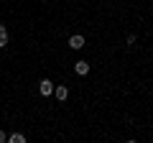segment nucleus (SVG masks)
Segmentation results:
<instances>
[{
  "instance_id": "obj_1",
  "label": "nucleus",
  "mask_w": 153,
  "mask_h": 143,
  "mask_svg": "<svg viewBox=\"0 0 153 143\" xmlns=\"http://www.w3.org/2000/svg\"><path fill=\"white\" fill-rule=\"evenodd\" d=\"M38 92L44 95V97L54 95V82H51V79H41V82H38Z\"/></svg>"
},
{
  "instance_id": "obj_2",
  "label": "nucleus",
  "mask_w": 153,
  "mask_h": 143,
  "mask_svg": "<svg viewBox=\"0 0 153 143\" xmlns=\"http://www.w3.org/2000/svg\"><path fill=\"white\" fill-rule=\"evenodd\" d=\"M54 95H56V100L64 102V100L69 97V87H66V84H59V87H54Z\"/></svg>"
},
{
  "instance_id": "obj_3",
  "label": "nucleus",
  "mask_w": 153,
  "mask_h": 143,
  "mask_svg": "<svg viewBox=\"0 0 153 143\" xmlns=\"http://www.w3.org/2000/svg\"><path fill=\"white\" fill-rule=\"evenodd\" d=\"M84 44H87V41H84V36H79V33H74V36L69 39V46H71V49H82Z\"/></svg>"
},
{
  "instance_id": "obj_4",
  "label": "nucleus",
  "mask_w": 153,
  "mask_h": 143,
  "mask_svg": "<svg viewBox=\"0 0 153 143\" xmlns=\"http://www.w3.org/2000/svg\"><path fill=\"white\" fill-rule=\"evenodd\" d=\"M74 72L79 74V77H84V74L89 72V64H87V61H76V64H74Z\"/></svg>"
},
{
  "instance_id": "obj_5",
  "label": "nucleus",
  "mask_w": 153,
  "mask_h": 143,
  "mask_svg": "<svg viewBox=\"0 0 153 143\" xmlns=\"http://www.w3.org/2000/svg\"><path fill=\"white\" fill-rule=\"evenodd\" d=\"M5 44H8V31H5V26L0 23V49H5Z\"/></svg>"
},
{
  "instance_id": "obj_6",
  "label": "nucleus",
  "mask_w": 153,
  "mask_h": 143,
  "mask_svg": "<svg viewBox=\"0 0 153 143\" xmlns=\"http://www.w3.org/2000/svg\"><path fill=\"white\" fill-rule=\"evenodd\" d=\"M8 141H10V143H23V141H26V136H21V133H13V136H8Z\"/></svg>"
},
{
  "instance_id": "obj_7",
  "label": "nucleus",
  "mask_w": 153,
  "mask_h": 143,
  "mask_svg": "<svg viewBox=\"0 0 153 143\" xmlns=\"http://www.w3.org/2000/svg\"><path fill=\"white\" fill-rule=\"evenodd\" d=\"M3 141H8V136H5V130H0V143Z\"/></svg>"
}]
</instances>
